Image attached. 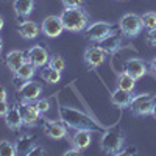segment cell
<instances>
[{"mask_svg":"<svg viewBox=\"0 0 156 156\" xmlns=\"http://www.w3.org/2000/svg\"><path fill=\"white\" fill-rule=\"evenodd\" d=\"M19 108H20V114L23 119V125L25 126H36L39 119H41V112L36 108V105L27 103V101H20Z\"/></svg>","mask_w":156,"mask_h":156,"instance_id":"obj_11","label":"cell"},{"mask_svg":"<svg viewBox=\"0 0 156 156\" xmlns=\"http://www.w3.org/2000/svg\"><path fill=\"white\" fill-rule=\"evenodd\" d=\"M151 70L156 73V58H153V59H151Z\"/></svg>","mask_w":156,"mask_h":156,"instance_id":"obj_35","label":"cell"},{"mask_svg":"<svg viewBox=\"0 0 156 156\" xmlns=\"http://www.w3.org/2000/svg\"><path fill=\"white\" fill-rule=\"evenodd\" d=\"M17 31L25 39H36L39 36V33H41V28L33 20H23L17 25Z\"/></svg>","mask_w":156,"mask_h":156,"instance_id":"obj_16","label":"cell"},{"mask_svg":"<svg viewBox=\"0 0 156 156\" xmlns=\"http://www.w3.org/2000/svg\"><path fill=\"white\" fill-rule=\"evenodd\" d=\"M41 30L44 31L45 36L48 37H58L62 34V31L66 30L64 28V23L61 20V16H55V14H51V16H47L42 22V27Z\"/></svg>","mask_w":156,"mask_h":156,"instance_id":"obj_8","label":"cell"},{"mask_svg":"<svg viewBox=\"0 0 156 156\" xmlns=\"http://www.w3.org/2000/svg\"><path fill=\"white\" fill-rule=\"evenodd\" d=\"M48 59H50V55L45 47L42 45H33L31 48L27 50V61L33 62L36 67H45L48 66Z\"/></svg>","mask_w":156,"mask_h":156,"instance_id":"obj_10","label":"cell"},{"mask_svg":"<svg viewBox=\"0 0 156 156\" xmlns=\"http://www.w3.org/2000/svg\"><path fill=\"white\" fill-rule=\"evenodd\" d=\"M17 148L16 144H12L9 140H0V156H16Z\"/></svg>","mask_w":156,"mask_h":156,"instance_id":"obj_25","label":"cell"},{"mask_svg":"<svg viewBox=\"0 0 156 156\" xmlns=\"http://www.w3.org/2000/svg\"><path fill=\"white\" fill-rule=\"evenodd\" d=\"M42 94V86L37 81L28 80L23 81V84H20L19 87V98L20 101H27V103H33L36 101Z\"/></svg>","mask_w":156,"mask_h":156,"instance_id":"obj_7","label":"cell"},{"mask_svg":"<svg viewBox=\"0 0 156 156\" xmlns=\"http://www.w3.org/2000/svg\"><path fill=\"white\" fill-rule=\"evenodd\" d=\"M5 123L11 131H19L23 126V119H22V114H20L19 103H16L14 106H9L8 112L5 114Z\"/></svg>","mask_w":156,"mask_h":156,"instance_id":"obj_13","label":"cell"},{"mask_svg":"<svg viewBox=\"0 0 156 156\" xmlns=\"http://www.w3.org/2000/svg\"><path fill=\"white\" fill-rule=\"evenodd\" d=\"M140 17H142V25H144V28H147V30L156 28V11H148Z\"/></svg>","mask_w":156,"mask_h":156,"instance_id":"obj_26","label":"cell"},{"mask_svg":"<svg viewBox=\"0 0 156 156\" xmlns=\"http://www.w3.org/2000/svg\"><path fill=\"white\" fill-rule=\"evenodd\" d=\"M36 66L33 62H30V61H25L22 66L17 69V72L14 73V76H16V80H20V81H28V80H31V78L34 76V73H36Z\"/></svg>","mask_w":156,"mask_h":156,"instance_id":"obj_21","label":"cell"},{"mask_svg":"<svg viewBox=\"0 0 156 156\" xmlns=\"http://www.w3.org/2000/svg\"><path fill=\"white\" fill-rule=\"evenodd\" d=\"M92 131H87V129H76V133L73 134V147L80 148V150H86L90 145V137Z\"/></svg>","mask_w":156,"mask_h":156,"instance_id":"obj_20","label":"cell"},{"mask_svg":"<svg viewBox=\"0 0 156 156\" xmlns=\"http://www.w3.org/2000/svg\"><path fill=\"white\" fill-rule=\"evenodd\" d=\"M41 76L44 78L48 84H56V83H59V80H61V72L56 70V69H51V67L48 66L45 70H42Z\"/></svg>","mask_w":156,"mask_h":156,"instance_id":"obj_24","label":"cell"},{"mask_svg":"<svg viewBox=\"0 0 156 156\" xmlns=\"http://www.w3.org/2000/svg\"><path fill=\"white\" fill-rule=\"evenodd\" d=\"M59 112V120H62L66 123V126L73 128V129H87V131H98V133H105L106 128L101 123H98L97 120H94L89 114L76 109V108H70V106H59L58 109Z\"/></svg>","mask_w":156,"mask_h":156,"instance_id":"obj_1","label":"cell"},{"mask_svg":"<svg viewBox=\"0 0 156 156\" xmlns=\"http://www.w3.org/2000/svg\"><path fill=\"white\" fill-rule=\"evenodd\" d=\"M48 66L51 69H56V70L62 72L64 69H66V61H64V58L61 55H53V56H50V59H48Z\"/></svg>","mask_w":156,"mask_h":156,"instance_id":"obj_27","label":"cell"},{"mask_svg":"<svg viewBox=\"0 0 156 156\" xmlns=\"http://www.w3.org/2000/svg\"><path fill=\"white\" fill-rule=\"evenodd\" d=\"M151 115L156 119V100H154V105H153V111H151Z\"/></svg>","mask_w":156,"mask_h":156,"instance_id":"obj_37","label":"cell"},{"mask_svg":"<svg viewBox=\"0 0 156 156\" xmlns=\"http://www.w3.org/2000/svg\"><path fill=\"white\" fill-rule=\"evenodd\" d=\"M106 59V53L100 45L97 47H87L84 51V62L87 64L89 69H97L98 66H101Z\"/></svg>","mask_w":156,"mask_h":156,"instance_id":"obj_12","label":"cell"},{"mask_svg":"<svg viewBox=\"0 0 156 156\" xmlns=\"http://www.w3.org/2000/svg\"><path fill=\"white\" fill-rule=\"evenodd\" d=\"M119 28L120 33L128 36V37H136L140 34L144 25H142V17L134 14V12H129V14H125L120 20H119Z\"/></svg>","mask_w":156,"mask_h":156,"instance_id":"obj_5","label":"cell"},{"mask_svg":"<svg viewBox=\"0 0 156 156\" xmlns=\"http://www.w3.org/2000/svg\"><path fill=\"white\" fill-rule=\"evenodd\" d=\"M98 45L105 50L106 55L115 53V51L120 48V45H122V36H120L119 33H112V34H109L108 37L103 39V41H100Z\"/></svg>","mask_w":156,"mask_h":156,"instance_id":"obj_17","label":"cell"},{"mask_svg":"<svg viewBox=\"0 0 156 156\" xmlns=\"http://www.w3.org/2000/svg\"><path fill=\"white\" fill-rule=\"evenodd\" d=\"M131 100H133V92L120 89V87H117L111 94V103L117 108H129Z\"/></svg>","mask_w":156,"mask_h":156,"instance_id":"obj_14","label":"cell"},{"mask_svg":"<svg viewBox=\"0 0 156 156\" xmlns=\"http://www.w3.org/2000/svg\"><path fill=\"white\" fill-rule=\"evenodd\" d=\"M34 105H36V108L39 109V112H41V114H47L50 111V101L47 98H41V100L37 98Z\"/></svg>","mask_w":156,"mask_h":156,"instance_id":"obj_28","label":"cell"},{"mask_svg":"<svg viewBox=\"0 0 156 156\" xmlns=\"http://www.w3.org/2000/svg\"><path fill=\"white\" fill-rule=\"evenodd\" d=\"M64 8H81L83 0H62Z\"/></svg>","mask_w":156,"mask_h":156,"instance_id":"obj_29","label":"cell"},{"mask_svg":"<svg viewBox=\"0 0 156 156\" xmlns=\"http://www.w3.org/2000/svg\"><path fill=\"white\" fill-rule=\"evenodd\" d=\"M2 48H3V39L0 37V51H2Z\"/></svg>","mask_w":156,"mask_h":156,"instance_id":"obj_39","label":"cell"},{"mask_svg":"<svg viewBox=\"0 0 156 156\" xmlns=\"http://www.w3.org/2000/svg\"><path fill=\"white\" fill-rule=\"evenodd\" d=\"M61 20L64 23V28L72 33L83 31L87 27V14L81 8H66L61 14Z\"/></svg>","mask_w":156,"mask_h":156,"instance_id":"obj_2","label":"cell"},{"mask_svg":"<svg viewBox=\"0 0 156 156\" xmlns=\"http://www.w3.org/2000/svg\"><path fill=\"white\" fill-rule=\"evenodd\" d=\"M9 109V105L6 100H0V117H5V114L8 112Z\"/></svg>","mask_w":156,"mask_h":156,"instance_id":"obj_31","label":"cell"},{"mask_svg":"<svg viewBox=\"0 0 156 156\" xmlns=\"http://www.w3.org/2000/svg\"><path fill=\"white\" fill-rule=\"evenodd\" d=\"M81 151L83 150H80V148H70V150H67V151H64V154H66V156H70V154H81Z\"/></svg>","mask_w":156,"mask_h":156,"instance_id":"obj_33","label":"cell"},{"mask_svg":"<svg viewBox=\"0 0 156 156\" xmlns=\"http://www.w3.org/2000/svg\"><path fill=\"white\" fill-rule=\"evenodd\" d=\"M25 61H27V55H25L23 51H20V50H11L9 53L6 55V58H5L6 67H8L12 73H16L17 69L22 66Z\"/></svg>","mask_w":156,"mask_h":156,"instance_id":"obj_15","label":"cell"},{"mask_svg":"<svg viewBox=\"0 0 156 156\" xmlns=\"http://www.w3.org/2000/svg\"><path fill=\"white\" fill-rule=\"evenodd\" d=\"M100 147L108 154H120L125 147V136L119 129H106L101 136Z\"/></svg>","mask_w":156,"mask_h":156,"instance_id":"obj_3","label":"cell"},{"mask_svg":"<svg viewBox=\"0 0 156 156\" xmlns=\"http://www.w3.org/2000/svg\"><path fill=\"white\" fill-rule=\"evenodd\" d=\"M3 25H5V20H3V17H2V16H0V31H2Z\"/></svg>","mask_w":156,"mask_h":156,"instance_id":"obj_38","label":"cell"},{"mask_svg":"<svg viewBox=\"0 0 156 156\" xmlns=\"http://www.w3.org/2000/svg\"><path fill=\"white\" fill-rule=\"evenodd\" d=\"M114 25L108 23V22H94L89 27H86V36L89 41L92 42H100L105 37H108L109 34L114 33Z\"/></svg>","mask_w":156,"mask_h":156,"instance_id":"obj_6","label":"cell"},{"mask_svg":"<svg viewBox=\"0 0 156 156\" xmlns=\"http://www.w3.org/2000/svg\"><path fill=\"white\" fill-rule=\"evenodd\" d=\"M153 105H154V98L151 94H137V95H133L129 111L137 117L151 115Z\"/></svg>","mask_w":156,"mask_h":156,"instance_id":"obj_4","label":"cell"},{"mask_svg":"<svg viewBox=\"0 0 156 156\" xmlns=\"http://www.w3.org/2000/svg\"><path fill=\"white\" fill-rule=\"evenodd\" d=\"M122 153H126V154H131V153H137L136 148H131V150H126V151H122Z\"/></svg>","mask_w":156,"mask_h":156,"instance_id":"obj_36","label":"cell"},{"mask_svg":"<svg viewBox=\"0 0 156 156\" xmlns=\"http://www.w3.org/2000/svg\"><path fill=\"white\" fill-rule=\"evenodd\" d=\"M147 42H148L151 47H156V28L147 31Z\"/></svg>","mask_w":156,"mask_h":156,"instance_id":"obj_30","label":"cell"},{"mask_svg":"<svg viewBox=\"0 0 156 156\" xmlns=\"http://www.w3.org/2000/svg\"><path fill=\"white\" fill-rule=\"evenodd\" d=\"M6 95H8V92H6V89L0 84V100H6Z\"/></svg>","mask_w":156,"mask_h":156,"instance_id":"obj_34","label":"cell"},{"mask_svg":"<svg viewBox=\"0 0 156 156\" xmlns=\"http://www.w3.org/2000/svg\"><path fill=\"white\" fill-rule=\"evenodd\" d=\"M36 147V137L31 134H23L16 140V148H17V154H27L30 156L31 150Z\"/></svg>","mask_w":156,"mask_h":156,"instance_id":"obj_19","label":"cell"},{"mask_svg":"<svg viewBox=\"0 0 156 156\" xmlns=\"http://www.w3.org/2000/svg\"><path fill=\"white\" fill-rule=\"evenodd\" d=\"M136 78H133L131 75H129L128 72H122L119 75V80H117V84H119L120 89H125V90H129V92H133L134 87H136Z\"/></svg>","mask_w":156,"mask_h":156,"instance_id":"obj_23","label":"cell"},{"mask_svg":"<svg viewBox=\"0 0 156 156\" xmlns=\"http://www.w3.org/2000/svg\"><path fill=\"white\" fill-rule=\"evenodd\" d=\"M42 129L51 139H64L67 136V126L62 120L58 122V120H51V119H44Z\"/></svg>","mask_w":156,"mask_h":156,"instance_id":"obj_9","label":"cell"},{"mask_svg":"<svg viewBox=\"0 0 156 156\" xmlns=\"http://www.w3.org/2000/svg\"><path fill=\"white\" fill-rule=\"evenodd\" d=\"M125 72H128L133 78L139 80V78H142L147 73V66L140 59H136V58L134 59H128L125 62Z\"/></svg>","mask_w":156,"mask_h":156,"instance_id":"obj_18","label":"cell"},{"mask_svg":"<svg viewBox=\"0 0 156 156\" xmlns=\"http://www.w3.org/2000/svg\"><path fill=\"white\" fill-rule=\"evenodd\" d=\"M120 2H123V0H120Z\"/></svg>","mask_w":156,"mask_h":156,"instance_id":"obj_40","label":"cell"},{"mask_svg":"<svg viewBox=\"0 0 156 156\" xmlns=\"http://www.w3.org/2000/svg\"><path fill=\"white\" fill-rule=\"evenodd\" d=\"M45 153V150L42 148V147H39V145H36L33 150H31V153H30V156H33V154H44Z\"/></svg>","mask_w":156,"mask_h":156,"instance_id":"obj_32","label":"cell"},{"mask_svg":"<svg viewBox=\"0 0 156 156\" xmlns=\"http://www.w3.org/2000/svg\"><path fill=\"white\" fill-rule=\"evenodd\" d=\"M14 12L20 17H27L34 9V0H14Z\"/></svg>","mask_w":156,"mask_h":156,"instance_id":"obj_22","label":"cell"}]
</instances>
